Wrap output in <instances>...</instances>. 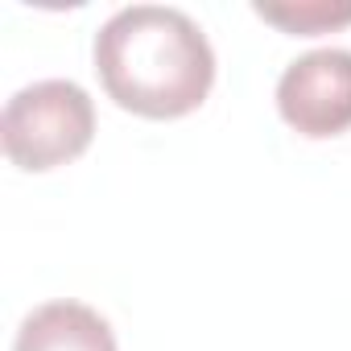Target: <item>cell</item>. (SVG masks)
Masks as SVG:
<instances>
[{
    "label": "cell",
    "mask_w": 351,
    "mask_h": 351,
    "mask_svg": "<svg viewBox=\"0 0 351 351\" xmlns=\"http://www.w3.org/2000/svg\"><path fill=\"white\" fill-rule=\"evenodd\" d=\"M95 136V104L71 79H38L21 87L0 116L5 157L25 173H46L79 153Z\"/></svg>",
    "instance_id": "7a4b0ae2"
},
{
    "label": "cell",
    "mask_w": 351,
    "mask_h": 351,
    "mask_svg": "<svg viewBox=\"0 0 351 351\" xmlns=\"http://www.w3.org/2000/svg\"><path fill=\"white\" fill-rule=\"evenodd\" d=\"M95 75L124 112L178 120L211 95L215 50L195 17L169 5L116 9L95 34Z\"/></svg>",
    "instance_id": "6da1fadb"
},
{
    "label": "cell",
    "mask_w": 351,
    "mask_h": 351,
    "mask_svg": "<svg viewBox=\"0 0 351 351\" xmlns=\"http://www.w3.org/2000/svg\"><path fill=\"white\" fill-rule=\"evenodd\" d=\"M277 112L293 132L310 141L347 132L351 128V50L322 46L293 58L277 79Z\"/></svg>",
    "instance_id": "3957f363"
},
{
    "label": "cell",
    "mask_w": 351,
    "mask_h": 351,
    "mask_svg": "<svg viewBox=\"0 0 351 351\" xmlns=\"http://www.w3.org/2000/svg\"><path fill=\"white\" fill-rule=\"evenodd\" d=\"M13 351H116V335L99 310L62 298L25 314Z\"/></svg>",
    "instance_id": "277c9868"
},
{
    "label": "cell",
    "mask_w": 351,
    "mask_h": 351,
    "mask_svg": "<svg viewBox=\"0 0 351 351\" xmlns=\"http://www.w3.org/2000/svg\"><path fill=\"white\" fill-rule=\"evenodd\" d=\"M256 17L269 25H281L285 34H330L339 25H351V5H326V0H302V5H256Z\"/></svg>",
    "instance_id": "5b68a950"
}]
</instances>
